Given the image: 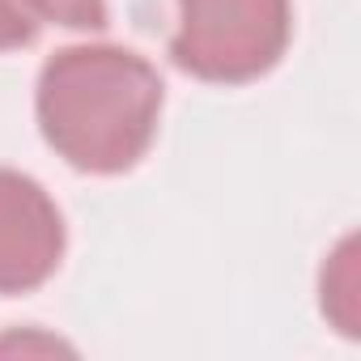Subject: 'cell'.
<instances>
[{"label": "cell", "instance_id": "cell-1", "mask_svg": "<svg viewBox=\"0 0 361 361\" xmlns=\"http://www.w3.org/2000/svg\"><path fill=\"white\" fill-rule=\"evenodd\" d=\"M166 85L157 68L111 43H81L56 51L39 73V132L81 174L132 170L161 119Z\"/></svg>", "mask_w": 361, "mask_h": 361}, {"label": "cell", "instance_id": "cell-2", "mask_svg": "<svg viewBox=\"0 0 361 361\" xmlns=\"http://www.w3.org/2000/svg\"><path fill=\"white\" fill-rule=\"evenodd\" d=\"M289 35V0H178L170 60L209 85H247L281 64Z\"/></svg>", "mask_w": 361, "mask_h": 361}, {"label": "cell", "instance_id": "cell-3", "mask_svg": "<svg viewBox=\"0 0 361 361\" xmlns=\"http://www.w3.org/2000/svg\"><path fill=\"white\" fill-rule=\"evenodd\" d=\"M64 217L39 178L0 166V298H18L56 276Z\"/></svg>", "mask_w": 361, "mask_h": 361}, {"label": "cell", "instance_id": "cell-4", "mask_svg": "<svg viewBox=\"0 0 361 361\" xmlns=\"http://www.w3.org/2000/svg\"><path fill=\"white\" fill-rule=\"evenodd\" d=\"M323 314L344 336H357V238H344L323 268Z\"/></svg>", "mask_w": 361, "mask_h": 361}, {"label": "cell", "instance_id": "cell-5", "mask_svg": "<svg viewBox=\"0 0 361 361\" xmlns=\"http://www.w3.org/2000/svg\"><path fill=\"white\" fill-rule=\"evenodd\" d=\"M35 22H51L64 30H106V0H22Z\"/></svg>", "mask_w": 361, "mask_h": 361}, {"label": "cell", "instance_id": "cell-6", "mask_svg": "<svg viewBox=\"0 0 361 361\" xmlns=\"http://www.w3.org/2000/svg\"><path fill=\"white\" fill-rule=\"evenodd\" d=\"M39 39V22L22 0H0V51H22Z\"/></svg>", "mask_w": 361, "mask_h": 361}]
</instances>
